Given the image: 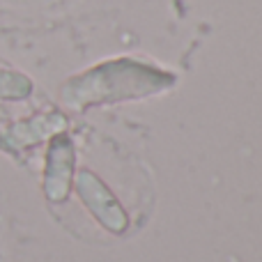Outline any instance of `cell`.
Returning <instances> with one entry per match:
<instances>
[{
    "mask_svg": "<svg viewBox=\"0 0 262 262\" xmlns=\"http://www.w3.org/2000/svg\"><path fill=\"white\" fill-rule=\"evenodd\" d=\"M175 78L154 67H145L134 60H113L99 64L83 76H76L64 85L62 99L74 108L104 101L136 99L170 88Z\"/></svg>",
    "mask_w": 262,
    "mask_h": 262,
    "instance_id": "6da1fadb",
    "label": "cell"
},
{
    "mask_svg": "<svg viewBox=\"0 0 262 262\" xmlns=\"http://www.w3.org/2000/svg\"><path fill=\"white\" fill-rule=\"evenodd\" d=\"M64 127H67V120L58 111L39 113V115H32V118L21 120V122L0 131V145L5 149H26L46 138L58 136Z\"/></svg>",
    "mask_w": 262,
    "mask_h": 262,
    "instance_id": "7a4b0ae2",
    "label": "cell"
},
{
    "mask_svg": "<svg viewBox=\"0 0 262 262\" xmlns=\"http://www.w3.org/2000/svg\"><path fill=\"white\" fill-rule=\"evenodd\" d=\"M74 170V145L67 136L58 134L51 138L49 152H46V193L51 200H62L69 191Z\"/></svg>",
    "mask_w": 262,
    "mask_h": 262,
    "instance_id": "3957f363",
    "label": "cell"
},
{
    "mask_svg": "<svg viewBox=\"0 0 262 262\" xmlns=\"http://www.w3.org/2000/svg\"><path fill=\"white\" fill-rule=\"evenodd\" d=\"M32 95V81L21 72L0 69V99L21 101Z\"/></svg>",
    "mask_w": 262,
    "mask_h": 262,
    "instance_id": "277c9868",
    "label": "cell"
}]
</instances>
